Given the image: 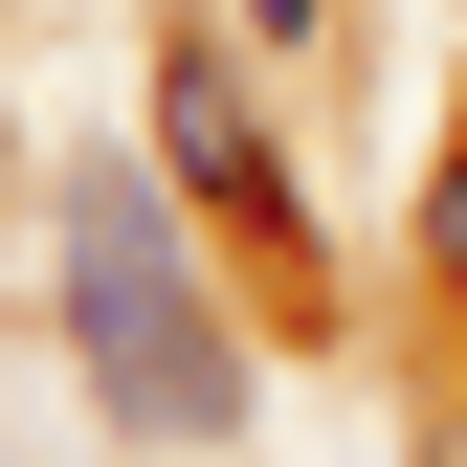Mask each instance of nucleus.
Listing matches in <instances>:
<instances>
[{
  "instance_id": "1",
  "label": "nucleus",
  "mask_w": 467,
  "mask_h": 467,
  "mask_svg": "<svg viewBox=\"0 0 467 467\" xmlns=\"http://www.w3.org/2000/svg\"><path fill=\"white\" fill-rule=\"evenodd\" d=\"M67 357H89V400L134 445H245V357H223V312H201L179 179H134V156L67 179Z\"/></svg>"
},
{
  "instance_id": "2",
  "label": "nucleus",
  "mask_w": 467,
  "mask_h": 467,
  "mask_svg": "<svg viewBox=\"0 0 467 467\" xmlns=\"http://www.w3.org/2000/svg\"><path fill=\"white\" fill-rule=\"evenodd\" d=\"M156 179H179L201 223H245V245H289V156H267V89L223 67L201 23L156 45Z\"/></svg>"
},
{
  "instance_id": "4",
  "label": "nucleus",
  "mask_w": 467,
  "mask_h": 467,
  "mask_svg": "<svg viewBox=\"0 0 467 467\" xmlns=\"http://www.w3.org/2000/svg\"><path fill=\"white\" fill-rule=\"evenodd\" d=\"M245 23H312V0H245Z\"/></svg>"
},
{
  "instance_id": "3",
  "label": "nucleus",
  "mask_w": 467,
  "mask_h": 467,
  "mask_svg": "<svg viewBox=\"0 0 467 467\" xmlns=\"http://www.w3.org/2000/svg\"><path fill=\"white\" fill-rule=\"evenodd\" d=\"M423 267L467 289V156H445V179H423Z\"/></svg>"
}]
</instances>
